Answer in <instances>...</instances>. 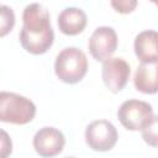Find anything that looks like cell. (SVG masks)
Wrapping results in <instances>:
<instances>
[{"mask_svg": "<svg viewBox=\"0 0 158 158\" xmlns=\"http://www.w3.org/2000/svg\"><path fill=\"white\" fill-rule=\"evenodd\" d=\"M143 141L151 147H158V115L153 116L149 123L142 130Z\"/></svg>", "mask_w": 158, "mask_h": 158, "instance_id": "cell-12", "label": "cell"}, {"mask_svg": "<svg viewBox=\"0 0 158 158\" xmlns=\"http://www.w3.org/2000/svg\"><path fill=\"white\" fill-rule=\"evenodd\" d=\"M157 7H158V5H157Z\"/></svg>", "mask_w": 158, "mask_h": 158, "instance_id": "cell-17", "label": "cell"}, {"mask_svg": "<svg viewBox=\"0 0 158 158\" xmlns=\"http://www.w3.org/2000/svg\"><path fill=\"white\" fill-rule=\"evenodd\" d=\"M117 138L116 127L107 120H95L86 126L85 142L93 151L107 152L114 148Z\"/></svg>", "mask_w": 158, "mask_h": 158, "instance_id": "cell-5", "label": "cell"}, {"mask_svg": "<svg viewBox=\"0 0 158 158\" xmlns=\"http://www.w3.org/2000/svg\"><path fill=\"white\" fill-rule=\"evenodd\" d=\"M133 49L141 63L158 60V32L154 30L139 32L135 38Z\"/></svg>", "mask_w": 158, "mask_h": 158, "instance_id": "cell-9", "label": "cell"}, {"mask_svg": "<svg viewBox=\"0 0 158 158\" xmlns=\"http://www.w3.org/2000/svg\"><path fill=\"white\" fill-rule=\"evenodd\" d=\"M151 2H153V4H156V5H158V0H149Z\"/></svg>", "mask_w": 158, "mask_h": 158, "instance_id": "cell-16", "label": "cell"}, {"mask_svg": "<svg viewBox=\"0 0 158 158\" xmlns=\"http://www.w3.org/2000/svg\"><path fill=\"white\" fill-rule=\"evenodd\" d=\"M54 72L57 78L63 83H79L88 72L85 53L77 47H65L56 57Z\"/></svg>", "mask_w": 158, "mask_h": 158, "instance_id": "cell-2", "label": "cell"}, {"mask_svg": "<svg viewBox=\"0 0 158 158\" xmlns=\"http://www.w3.org/2000/svg\"><path fill=\"white\" fill-rule=\"evenodd\" d=\"M59 31L67 36H77L84 31L88 23L86 14L79 7H65L58 15Z\"/></svg>", "mask_w": 158, "mask_h": 158, "instance_id": "cell-11", "label": "cell"}, {"mask_svg": "<svg viewBox=\"0 0 158 158\" xmlns=\"http://www.w3.org/2000/svg\"><path fill=\"white\" fill-rule=\"evenodd\" d=\"M2 135V157H6L9 154H11V151H12V143H11V139L7 137V133L5 131L1 132Z\"/></svg>", "mask_w": 158, "mask_h": 158, "instance_id": "cell-15", "label": "cell"}, {"mask_svg": "<svg viewBox=\"0 0 158 158\" xmlns=\"http://www.w3.org/2000/svg\"><path fill=\"white\" fill-rule=\"evenodd\" d=\"M133 84L143 94L158 93V60L141 63L136 69Z\"/></svg>", "mask_w": 158, "mask_h": 158, "instance_id": "cell-10", "label": "cell"}, {"mask_svg": "<svg viewBox=\"0 0 158 158\" xmlns=\"http://www.w3.org/2000/svg\"><path fill=\"white\" fill-rule=\"evenodd\" d=\"M1 11V31H0V36L4 37L6 36L15 26V14L12 11L11 7L6 6V5H1L0 7Z\"/></svg>", "mask_w": 158, "mask_h": 158, "instance_id": "cell-13", "label": "cell"}, {"mask_svg": "<svg viewBox=\"0 0 158 158\" xmlns=\"http://www.w3.org/2000/svg\"><path fill=\"white\" fill-rule=\"evenodd\" d=\"M36 105L30 99L9 91L0 93V120L6 123L26 125L33 120Z\"/></svg>", "mask_w": 158, "mask_h": 158, "instance_id": "cell-3", "label": "cell"}, {"mask_svg": "<svg viewBox=\"0 0 158 158\" xmlns=\"http://www.w3.org/2000/svg\"><path fill=\"white\" fill-rule=\"evenodd\" d=\"M117 35L110 26H100L95 28L89 38V52L98 62H105L111 58L117 48Z\"/></svg>", "mask_w": 158, "mask_h": 158, "instance_id": "cell-6", "label": "cell"}, {"mask_svg": "<svg viewBox=\"0 0 158 158\" xmlns=\"http://www.w3.org/2000/svg\"><path fill=\"white\" fill-rule=\"evenodd\" d=\"M33 148L41 157L58 156L65 144L64 135L54 127H42L33 136Z\"/></svg>", "mask_w": 158, "mask_h": 158, "instance_id": "cell-8", "label": "cell"}, {"mask_svg": "<svg viewBox=\"0 0 158 158\" xmlns=\"http://www.w3.org/2000/svg\"><path fill=\"white\" fill-rule=\"evenodd\" d=\"M110 4L112 9L122 15L131 14L137 7L138 0H110Z\"/></svg>", "mask_w": 158, "mask_h": 158, "instance_id": "cell-14", "label": "cell"}, {"mask_svg": "<svg viewBox=\"0 0 158 158\" xmlns=\"http://www.w3.org/2000/svg\"><path fill=\"white\" fill-rule=\"evenodd\" d=\"M130 64L122 58H109L105 62H102V81L105 86L114 94H117L126 86L130 79Z\"/></svg>", "mask_w": 158, "mask_h": 158, "instance_id": "cell-7", "label": "cell"}, {"mask_svg": "<svg viewBox=\"0 0 158 158\" xmlns=\"http://www.w3.org/2000/svg\"><path fill=\"white\" fill-rule=\"evenodd\" d=\"M53 41L54 32L48 10L37 2L27 5L22 12V28L20 31L22 48L31 54L40 56L52 47Z\"/></svg>", "mask_w": 158, "mask_h": 158, "instance_id": "cell-1", "label": "cell"}, {"mask_svg": "<svg viewBox=\"0 0 158 158\" xmlns=\"http://www.w3.org/2000/svg\"><path fill=\"white\" fill-rule=\"evenodd\" d=\"M117 117L126 130L142 131L153 117V107L146 101L130 99L121 104Z\"/></svg>", "mask_w": 158, "mask_h": 158, "instance_id": "cell-4", "label": "cell"}]
</instances>
